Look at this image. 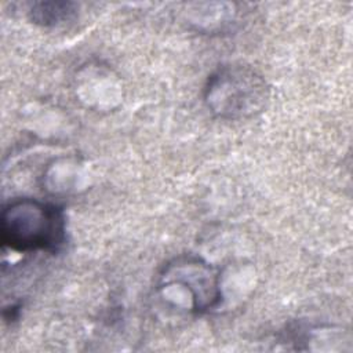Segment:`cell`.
Returning <instances> with one entry per match:
<instances>
[{
	"mask_svg": "<svg viewBox=\"0 0 353 353\" xmlns=\"http://www.w3.org/2000/svg\"><path fill=\"white\" fill-rule=\"evenodd\" d=\"M0 239L12 251L55 254L66 241L63 211L37 199H14L1 210Z\"/></svg>",
	"mask_w": 353,
	"mask_h": 353,
	"instance_id": "1",
	"label": "cell"
},
{
	"mask_svg": "<svg viewBox=\"0 0 353 353\" xmlns=\"http://www.w3.org/2000/svg\"><path fill=\"white\" fill-rule=\"evenodd\" d=\"M269 99L265 79L243 65H225L208 76L204 87L207 108L222 119H245L261 113Z\"/></svg>",
	"mask_w": 353,
	"mask_h": 353,
	"instance_id": "2",
	"label": "cell"
},
{
	"mask_svg": "<svg viewBox=\"0 0 353 353\" xmlns=\"http://www.w3.org/2000/svg\"><path fill=\"white\" fill-rule=\"evenodd\" d=\"M161 284L186 288L192 310L199 313L216 307L222 301L219 270L196 256H179L170 262L161 273Z\"/></svg>",
	"mask_w": 353,
	"mask_h": 353,
	"instance_id": "3",
	"label": "cell"
},
{
	"mask_svg": "<svg viewBox=\"0 0 353 353\" xmlns=\"http://www.w3.org/2000/svg\"><path fill=\"white\" fill-rule=\"evenodd\" d=\"M76 12V4L70 1H39L29 10L30 19L41 26H58L69 21Z\"/></svg>",
	"mask_w": 353,
	"mask_h": 353,
	"instance_id": "4",
	"label": "cell"
}]
</instances>
